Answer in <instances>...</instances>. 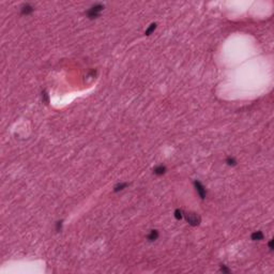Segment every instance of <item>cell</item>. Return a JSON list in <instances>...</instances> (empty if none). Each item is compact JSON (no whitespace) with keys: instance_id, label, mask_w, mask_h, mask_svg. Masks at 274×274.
Masks as SVG:
<instances>
[{"instance_id":"13","label":"cell","mask_w":274,"mask_h":274,"mask_svg":"<svg viewBox=\"0 0 274 274\" xmlns=\"http://www.w3.org/2000/svg\"><path fill=\"white\" fill-rule=\"evenodd\" d=\"M221 272H223V273H229L230 270H229L225 264H221Z\"/></svg>"},{"instance_id":"5","label":"cell","mask_w":274,"mask_h":274,"mask_svg":"<svg viewBox=\"0 0 274 274\" xmlns=\"http://www.w3.org/2000/svg\"><path fill=\"white\" fill-rule=\"evenodd\" d=\"M158 238V231L155 230V229L150 230V233H148V236H147V239H148L149 242H153V241H155Z\"/></svg>"},{"instance_id":"4","label":"cell","mask_w":274,"mask_h":274,"mask_svg":"<svg viewBox=\"0 0 274 274\" xmlns=\"http://www.w3.org/2000/svg\"><path fill=\"white\" fill-rule=\"evenodd\" d=\"M33 7L30 3H24L22 5V8H20V13L23 15H29V14H31L33 12Z\"/></svg>"},{"instance_id":"2","label":"cell","mask_w":274,"mask_h":274,"mask_svg":"<svg viewBox=\"0 0 274 274\" xmlns=\"http://www.w3.org/2000/svg\"><path fill=\"white\" fill-rule=\"evenodd\" d=\"M184 218L186 220L188 224L191 226H198L200 223H201V218L199 216L197 213H194V212H188V213H184Z\"/></svg>"},{"instance_id":"3","label":"cell","mask_w":274,"mask_h":274,"mask_svg":"<svg viewBox=\"0 0 274 274\" xmlns=\"http://www.w3.org/2000/svg\"><path fill=\"white\" fill-rule=\"evenodd\" d=\"M194 186H195V190L197 192V194L199 195V197L203 199H205L207 197V190L206 188L203 186V184L200 182V181L196 180L194 181Z\"/></svg>"},{"instance_id":"1","label":"cell","mask_w":274,"mask_h":274,"mask_svg":"<svg viewBox=\"0 0 274 274\" xmlns=\"http://www.w3.org/2000/svg\"><path fill=\"white\" fill-rule=\"evenodd\" d=\"M103 10H104V5L101 3H97V4H94V5H92V7L86 12V15L88 18L94 19L100 16V14H101V12L103 11Z\"/></svg>"},{"instance_id":"15","label":"cell","mask_w":274,"mask_h":274,"mask_svg":"<svg viewBox=\"0 0 274 274\" xmlns=\"http://www.w3.org/2000/svg\"><path fill=\"white\" fill-rule=\"evenodd\" d=\"M272 242H273V241L270 240V241H269V244H268V245H269V248H270V251H272V250H273V245H272Z\"/></svg>"},{"instance_id":"10","label":"cell","mask_w":274,"mask_h":274,"mask_svg":"<svg viewBox=\"0 0 274 274\" xmlns=\"http://www.w3.org/2000/svg\"><path fill=\"white\" fill-rule=\"evenodd\" d=\"M156 26H158V25H156L155 23H152V24L150 25V26L148 27V29L146 30L145 34H146V35H150V34L152 33V32H153V31L155 30V29H156Z\"/></svg>"},{"instance_id":"11","label":"cell","mask_w":274,"mask_h":274,"mask_svg":"<svg viewBox=\"0 0 274 274\" xmlns=\"http://www.w3.org/2000/svg\"><path fill=\"white\" fill-rule=\"evenodd\" d=\"M226 164H227L228 166H231V167H233V166H236L238 163H237L236 158H235L228 156V158H226Z\"/></svg>"},{"instance_id":"6","label":"cell","mask_w":274,"mask_h":274,"mask_svg":"<svg viewBox=\"0 0 274 274\" xmlns=\"http://www.w3.org/2000/svg\"><path fill=\"white\" fill-rule=\"evenodd\" d=\"M166 170H167V169H166V167L164 165H158L153 169V173L154 175H156V176H163V175L166 173Z\"/></svg>"},{"instance_id":"12","label":"cell","mask_w":274,"mask_h":274,"mask_svg":"<svg viewBox=\"0 0 274 274\" xmlns=\"http://www.w3.org/2000/svg\"><path fill=\"white\" fill-rule=\"evenodd\" d=\"M42 100H43V102H45L46 104L48 103V94H47V92L46 91H43L42 92Z\"/></svg>"},{"instance_id":"8","label":"cell","mask_w":274,"mask_h":274,"mask_svg":"<svg viewBox=\"0 0 274 274\" xmlns=\"http://www.w3.org/2000/svg\"><path fill=\"white\" fill-rule=\"evenodd\" d=\"M128 186H129V184L125 183V182L118 183V184H116V185L114 186V192H115V193H118V192H120V191H123L124 188H126Z\"/></svg>"},{"instance_id":"7","label":"cell","mask_w":274,"mask_h":274,"mask_svg":"<svg viewBox=\"0 0 274 274\" xmlns=\"http://www.w3.org/2000/svg\"><path fill=\"white\" fill-rule=\"evenodd\" d=\"M263 233L262 231H255V233H253L251 235V239L253 241H260L263 239Z\"/></svg>"},{"instance_id":"14","label":"cell","mask_w":274,"mask_h":274,"mask_svg":"<svg viewBox=\"0 0 274 274\" xmlns=\"http://www.w3.org/2000/svg\"><path fill=\"white\" fill-rule=\"evenodd\" d=\"M61 229H62V221H59L57 222L56 224V230L59 233V231H61Z\"/></svg>"},{"instance_id":"9","label":"cell","mask_w":274,"mask_h":274,"mask_svg":"<svg viewBox=\"0 0 274 274\" xmlns=\"http://www.w3.org/2000/svg\"><path fill=\"white\" fill-rule=\"evenodd\" d=\"M173 215H175V218H176V220L180 221V220H182V218H184V212L182 210H180V209H176L175 212H173Z\"/></svg>"}]
</instances>
